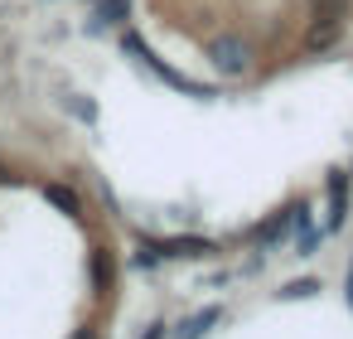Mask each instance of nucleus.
Segmentation results:
<instances>
[{
	"instance_id": "nucleus-2",
	"label": "nucleus",
	"mask_w": 353,
	"mask_h": 339,
	"mask_svg": "<svg viewBox=\"0 0 353 339\" xmlns=\"http://www.w3.org/2000/svg\"><path fill=\"white\" fill-rule=\"evenodd\" d=\"M208 64H213L223 78H242L247 64H252V54H247L242 39H213V44H208Z\"/></svg>"
},
{
	"instance_id": "nucleus-8",
	"label": "nucleus",
	"mask_w": 353,
	"mask_h": 339,
	"mask_svg": "<svg viewBox=\"0 0 353 339\" xmlns=\"http://www.w3.org/2000/svg\"><path fill=\"white\" fill-rule=\"evenodd\" d=\"M44 199H49L59 213H68V218H83V199H78L68 184H44Z\"/></svg>"
},
{
	"instance_id": "nucleus-12",
	"label": "nucleus",
	"mask_w": 353,
	"mask_h": 339,
	"mask_svg": "<svg viewBox=\"0 0 353 339\" xmlns=\"http://www.w3.org/2000/svg\"><path fill=\"white\" fill-rule=\"evenodd\" d=\"M319 291V281L314 276H300V281H285L281 286V300H305V296H314Z\"/></svg>"
},
{
	"instance_id": "nucleus-1",
	"label": "nucleus",
	"mask_w": 353,
	"mask_h": 339,
	"mask_svg": "<svg viewBox=\"0 0 353 339\" xmlns=\"http://www.w3.org/2000/svg\"><path fill=\"white\" fill-rule=\"evenodd\" d=\"M121 44H126V49H131V54H136V59H141V64H145L150 73H160V78H165L170 88H179V93H189V97H218L213 88H199V83H189L184 73H174V68H165V64H160V59H155V54L145 49V39H141L136 30H126V35H121Z\"/></svg>"
},
{
	"instance_id": "nucleus-11",
	"label": "nucleus",
	"mask_w": 353,
	"mask_h": 339,
	"mask_svg": "<svg viewBox=\"0 0 353 339\" xmlns=\"http://www.w3.org/2000/svg\"><path fill=\"white\" fill-rule=\"evenodd\" d=\"M295 228H300V257H310L314 247H319V233H314V223H310V204H295Z\"/></svg>"
},
{
	"instance_id": "nucleus-13",
	"label": "nucleus",
	"mask_w": 353,
	"mask_h": 339,
	"mask_svg": "<svg viewBox=\"0 0 353 339\" xmlns=\"http://www.w3.org/2000/svg\"><path fill=\"white\" fill-rule=\"evenodd\" d=\"M314 20H334V25H343V20H348V0H319V6H314Z\"/></svg>"
},
{
	"instance_id": "nucleus-15",
	"label": "nucleus",
	"mask_w": 353,
	"mask_h": 339,
	"mask_svg": "<svg viewBox=\"0 0 353 339\" xmlns=\"http://www.w3.org/2000/svg\"><path fill=\"white\" fill-rule=\"evenodd\" d=\"M73 339H97V329H92V325H83V329H73Z\"/></svg>"
},
{
	"instance_id": "nucleus-17",
	"label": "nucleus",
	"mask_w": 353,
	"mask_h": 339,
	"mask_svg": "<svg viewBox=\"0 0 353 339\" xmlns=\"http://www.w3.org/2000/svg\"><path fill=\"white\" fill-rule=\"evenodd\" d=\"M6 180H15V175H10V170H6V165H0V184H6Z\"/></svg>"
},
{
	"instance_id": "nucleus-14",
	"label": "nucleus",
	"mask_w": 353,
	"mask_h": 339,
	"mask_svg": "<svg viewBox=\"0 0 353 339\" xmlns=\"http://www.w3.org/2000/svg\"><path fill=\"white\" fill-rule=\"evenodd\" d=\"M141 339H165V325H150V329H145Z\"/></svg>"
},
{
	"instance_id": "nucleus-10",
	"label": "nucleus",
	"mask_w": 353,
	"mask_h": 339,
	"mask_svg": "<svg viewBox=\"0 0 353 339\" xmlns=\"http://www.w3.org/2000/svg\"><path fill=\"white\" fill-rule=\"evenodd\" d=\"M339 35H343V25H334V20H314L310 35H305V49H334Z\"/></svg>"
},
{
	"instance_id": "nucleus-7",
	"label": "nucleus",
	"mask_w": 353,
	"mask_h": 339,
	"mask_svg": "<svg viewBox=\"0 0 353 339\" xmlns=\"http://www.w3.org/2000/svg\"><path fill=\"white\" fill-rule=\"evenodd\" d=\"M131 20V0H97V10H92V30H112Z\"/></svg>"
},
{
	"instance_id": "nucleus-6",
	"label": "nucleus",
	"mask_w": 353,
	"mask_h": 339,
	"mask_svg": "<svg viewBox=\"0 0 353 339\" xmlns=\"http://www.w3.org/2000/svg\"><path fill=\"white\" fill-rule=\"evenodd\" d=\"M218 320H223V310H218V305H203L199 315H189V320L179 325V334H174V339H203V334H208Z\"/></svg>"
},
{
	"instance_id": "nucleus-4",
	"label": "nucleus",
	"mask_w": 353,
	"mask_h": 339,
	"mask_svg": "<svg viewBox=\"0 0 353 339\" xmlns=\"http://www.w3.org/2000/svg\"><path fill=\"white\" fill-rule=\"evenodd\" d=\"M343 218H348V175H343V170H334V175H329V218H324V228H329V233H339V228H343Z\"/></svg>"
},
{
	"instance_id": "nucleus-5",
	"label": "nucleus",
	"mask_w": 353,
	"mask_h": 339,
	"mask_svg": "<svg viewBox=\"0 0 353 339\" xmlns=\"http://www.w3.org/2000/svg\"><path fill=\"white\" fill-rule=\"evenodd\" d=\"M290 228H295V204H290L285 213H271V218H266V223H261V228L252 233V242H256V247H271V242H285V233H290Z\"/></svg>"
},
{
	"instance_id": "nucleus-9",
	"label": "nucleus",
	"mask_w": 353,
	"mask_h": 339,
	"mask_svg": "<svg viewBox=\"0 0 353 339\" xmlns=\"http://www.w3.org/2000/svg\"><path fill=\"white\" fill-rule=\"evenodd\" d=\"M112 276H117L112 252H107V247H97V252H92V296H107V291H112Z\"/></svg>"
},
{
	"instance_id": "nucleus-3",
	"label": "nucleus",
	"mask_w": 353,
	"mask_h": 339,
	"mask_svg": "<svg viewBox=\"0 0 353 339\" xmlns=\"http://www.w3.org/2000/svg\"><path fill=\"white\" fill-rule=\"evenodd\" d=\"M155 257H208V252H218L213 247V238H160V242H145Z\"/></svg>"
},
{
	"instance_id": "nucleus-16",
	"label": "nucleus",
	"mask_w": 353,
	"mask_h": 339,
	"mask_svg": "<svg viewBox=\"0 0 353 339\" xmlns=\"http://www.w3.org/2000/svg\"><path fill=\"white\" fill-rule=\"evenodd\" d=\"M348 305H353V267H348Z\"/></svg>"
}]
</instances>
